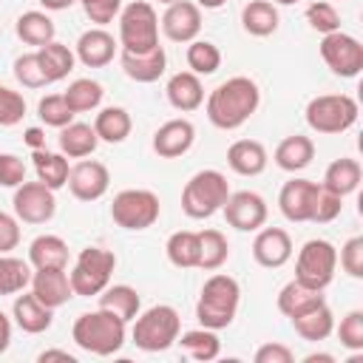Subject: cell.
<instances>
[{"label": "cell", "mask_w": 363, "mask_h": 363, "mask_svg": "<svg viewBox=\"0 0 363 363\" xmlns=\"http://www.w3.org/2000/svg\"><path fill=\"white\" fill-rule=\"evenodd\" d=\"M261 105V88L250 77H230L221 85H216L204 99V113L210 125L218 130H235L241 128Z\"/></svg>", "instance_id": "cell-1"}, {"label": "cell", "mask_w": 363, "mask_h": 363, "mask_svg": "<svg viewBox=\"0 0 363 363\" xmlns=\"http://www.w3.org/2000/svg\"><path fill=\"white\" fill-rule=\"evenodd\" d=\"M71 337L82 352L96 354V357H108L125 346L128 323L108 309H94V312H82L74 320Z\"/></svg>", "instance_id": "cell-2"}, {"label": "cell", "mask_w": 363, "mask_h": 363, "mask_svg": "<svg viewBox=\"0 0 363 363\" xmlns=\"http://www.w3.org/2000/svg\"><path fill=\"white\" fill-rule=\"evenodd\" d=\"M241 303V286L233 275L227 272H216L204 281L201 295L196 301V320L204 329H227L235 320Z\"/></svg>", "instance_id": "cell-3"}, {"label": "cell", "mask_w": 363, "mask_h": 363, "mask_svg": "<svg viewBox=\"0 0 363 363\" xmlns=\"http://www.w3.org/2000/svg\"><path fill=\"white\" fill-rule=\"evenodd\" d=\"M230 193L233 190H230L227 176L221 170L204 167V170L193 173L187 179V184L182 187V210L187 218H196V221L210 218L224 207Z\"/></svg>", "instance_id": "cell-4"}, {"label": "cell", "mask_w": 363, "mask_h": 363, "mask_svg": "<svg viewBox=\"0 0 363 363\" xmlns=\"http://www.w3.org/2000/svg\"><path fill=\"white\" fill-rule=\"evenodd\" d=\"M179 332H182L179 312L170 303H156L133 318L130 337H133L136 349H142V352H164L176 343Z\"/></svg>", "instance_id": "cell-5"}, {"label": "cell", "mask_w": 363, "mask_h": 363, "mask_svg": "<svg viewBox=\"0 0 363 363\" xmlns=\"http://www.w3.org/2000/svg\"><path fill=\"white\" fill-rule=\"evenodd\" d=\"M306 125L315 130V133H343L349 130L357 116H360V108L354 102V96L349 94H320V96H312L306 102Z\"/></svg>", "instance_id": "cell-6"}, {"label": "cell", "mask_w": 363, "mask_h": 363, "mask_svg": "<svg viewBox=\"0 0 363 363\" xmlns=\"http://www.w3.org/2000/svg\"><path fill=\"white\" fill-rule=\"evenodd\" d=\"M119 48L150 51L159 45V14L147 0H133L119 11Z\"/></svg>", "instance_id": "cell-7"}, {"label": "cell", "mask_w": 363, "mask_h": 363, "mask_svg": "<svg viewBox=\"0 0 363 363\" xmlns=\"http://www.w3.org/2000/svg\"><path fill=\"white\" fill-rule=\"evenodd\" d=\"M159 213H162V204H159V196L153 190H145V187H128V190H119L111 201V218L116 227L122 230H130V233H139V230H147L159 221Z\"/></svg>", "instance_id": "cell-8"}, {"label": "cell", "mask_w": 363, "mask_h": 363, "mask_svg": "<svg viewBox=\"0 0 363 363\" xmlns=\"http://www.w3.org/2000/svg\"><path fill=\"white\" fill-rule=\"evenodd\" d=\"M113 269H116V255L111 250H102V247L79 250V255H77V261H74V267L68 272L74 295H82V298L99 295L111 284V272Z\"/></svg>", "instance_id": "cell-9"}, {"label": "cell", "mask_w": 363, "mask_h": 363, "mask_svg": "<svg viewBox=\"0 0 363 363\" xmlns=\"http://www.w3.org/2000/svg\"><path fill=\"white\" fill-rule=\"evenodd\" d=\"M337 272V250L326 238H309L295 258V281L312 286V289H326L335 281Z\"/></svg>", "instance_id": "cell-10"}, {"label": "cell", "mask_w": 363, "mask_h": 363, "mask_svg": "<svg viewBox=\"0 0 363 363\" xmlns=\"http://www.w3.org/2000/svg\"><path fill=\"white\" fill-rule=\"evenodd\" d=\"M320 60L326 62V68L335 74V77H343V79H352L363 71V43L346 31H332V34H323L320 45Z\"/></svg>", "instance_id": "cell-11"}, {"label": "cell", "mask_w": 363, "mask_h": 363, "mask_svg": "<svg viewBox=\"0 0 363 363\" xmlns=\"http://www.w3.org/2000/svg\"><path fill=\"white\" fill-rule=\"evenodd\" d=\"M11 207L23 224H45L57 213V199L54 190L43 182H23L20 187H14Z\"/></svg>", "instance_id": "cell-12"}, {"label": "cell", "mask_w": 363, "mask_h": 363, "mask_svg": "<svg viewBox=\"0 0 363 363\" xmlns=\"http://www.w3.org/2000/svg\"><path fill=\"white\" fill-rule=\"evenodd\" d=\"M221 210H224L227 224L235 227L238 233H255L258 227L267 224V216H269L264 196H258L255 190H238V193H230Z\"/></svg>", "instance_id": "cell-13"}, {"label": "cell", "mask_w": 363, "mask_h": 363, "mask_svg": "<svg viewBox=\"0 0 363 363\" xmlns=\"http://www.w3.org/2000/svg\"><path fill=\"white\" fill-rule=\"evenodd\" d=\"M65 184H68V190H71L74 199H79V201H96V199H102V196L108 193V187H111V173H108V167H105L102 162H96V159H82V162H77V164L71 167Z\"/></svg>", "instance_id": "cell-14"}, {"label": "cell", "mask_w": 363, "mask_h": 363, "mask_svg": "<svg viewBox=\"0 0 363 363\" xmlns=\"http://www.w3.org/2000/svg\"><path fill=\"white\" fill-rule=\"evenodd\" d=\"M159 28L173 43H193L201 31V9L193 0H176L164 9Z\"/></svg>", "instance_id": "cell-15"}, {"label": "cell", "mask_w": 363, "mask_h": 363, "mask_svg": "<svg viewBox=\"0 0 363 363\" xmlns=\"http://www.w3.org/2000/svg\"><path fill=\"white\" fill-rule=\"evenodd\" d=\"M252 258L258 267L278 269L292 258V238L281 227H258L252 238Z\"/></svg>", "instance_id": "cell-16"}, {"label": "cell", "mask_w": 363, "mask_h": 363, "mask_svg": "<svg viewBox=\"0 0 363 363\" xmlns=\"http://www.w3.org/2000/svg\"><path fill=\"white\" fill-rule=\"evenodd\" d=\"M196 142V128L190 119H167L164 125L156 128L153 133V150L162 159H179L184 156Z\"/></svg>", "instance_id": "cell-17"}, {"label": "cell", "mask_w": 363, "mask_h": 363, "mask_svg": "<svg viewBox=\"0 0 363 363\" xmlns=\"http://www.w3.org/2000/svg\"><path fill=\"white\" fill-rule=\"evenodd\" d=\"M315 190H318V182H309V179H289V182L281 187V193H278V210L284 213V218H286V221H295V224L309 221Z\"/></svg>", "instance_id": "cell-18"}, {"label": "cell", "mask_w": 363, "mask_h": 363, "mask_svg": "<svg viewBox=\"0 0 363 363\" xmlns=\"http://www.w3.org/2000/svg\"><path fill=\"white\" fill-rule=\"evenodd\" d=\"M116 45L119 43L113 40V34L96 26V28H88V31L79 34V40L74 45V54L85 68H105L113 60Z\"/></svg>", "instance_id": "cell-19"}, {"label": "cell", "mask_w": 363, "mask_h": 363, "mask_svg": "<svg viewBox=\"0 0 363 363\" xmlns=\"http://www.w3.org/2000/svg\"><path fill=\"white\" fill-rule=\"evenodd\" d=\"M122 71L133 82H156L167 68V54L162 45H153L150 51H122L119 54Z\"/></svg>", "instance_id": "cell-20"}, {"label": "cell", "mask_w": 363, "mask_h": 363, "mask_svg": "<svg viewBox=\"0 0 363 363\" xmlns=\"http://www.w3.org/2000/svg\"><path fill=\"white\" fill-rule=\"evenodd\" d=\"M31 292L51 309L68 303L74 298V289H71V281H68V272L60 269V267H48V269H34L31 272Z\"/></svg>", "instance_id": "cell-21"}, {"label": "cell", "mask_w": 363, "mask_h": 363, "mask_svg": "<svg viewBox=\"0 0 363 363\" xmlns=\"http://www.w3.org/2000/svg\"><path fill=\"white\" fill-rule=\"evenodd\" d=\"M11 318L26 335H43L54 323V309L45 306L34 292H23L11 303Z\"/></svg>", "instance_id": "cell-22"}, {"label": "cell", "mask_w": 363, "mask_h": 363, "mask_svg": "<svg viewBox=\"0 0 363 363\" xmlns=\"http://www.w3.org/2000/svg\"><path fill=\"white\" fill-rule=\"evenodd\" d=\"M164 94H167V102L182 113H190L204 105V85H201V77L193 71H176L167 79Z\"/></svg>", "instance_id": "cell-23"}, {"label": "cell", "mask_w": 363, "mask_h": 363, "mask_svg": "<svg viewBox=\"0 0 363 363\" xmlns=\"http://www.w3.org/2000/svg\"><path fill=\"white\" fill-rule=\"evenodd\" d=\"M267 147L258 139H235L227 147V164L238 176H258L267 170Z\"/></svg>", "instance_id": "cell-24"}, {"label": "cell", "mask_w": 363, "mask_h": 363, "mask_svg": "<svg viewBox=\"0 0 363 363\" xmlns=\"http://www.w3.org/2000/svg\"><path fill=\"white\" fill-rule=\"evenodd\" d=\"M272 159H275V164L281 170L298 173V170H303V167L312 164V159H315V142L309 136H303V133H292V136H286V139L278 142Z\"/></svg>", "instance_id": "cell-25"}, {"label": "cell", "mask_w": 363, "mask_h": 363, "mask_svg": "<svg viewBox=\"0 0 363 363\" xmlns=\"http://www.w3.org/2000/svg\"><path fill=\"white\" fill-rule=\"evenodd\" d=\"M326 298H323V292L320 289H312V286H306V284H301V281H289V284H284L281 286V292H278V312L281 315H286L289 320L292 318H298V315H303V312H309V309H315L318 303H323Z\"/></svg>", "instance_id": "cell-26"}, {"label": "cell", "mask_w": 363, "mask_h": 363, "mask_svg": "<svg viewBox=\"0 0 363 363\" xmlns=\"http://www.w3.org/2000/svg\"><path fill=\"white\" fill-rule=\"evenodd\" d=\"M60 153L68 156V159H85L96 150L99 145V136L94 130V125L88 122H68L65 128H60Z\"/></svg>", "instance_id": "cell-27"}, {"label": "cell", "mask_w": 363, "mask_h": 363, "mask_svg": "<svg viewBox=\"0 0 363 363\" xmlns=\"http://www.w3.org/2000/svg\"><path fill=\"white\" fill-rule=\"evenodd\" d=\"M28 264L34 269H48V267L65 269L68 267V244L60 235H54V233L37 235L28 244Z\"/></svg>", "instance_id": "cell-28"}, {"label": "cell", "mask_w": 363, "mask_h": 363, "mask_svg": "<svg viewBox=\"0 0 363 363\" xmlns=\"http://www.w3.org/2000/svg\"><path fill=\"white\" fill-rule=\"evenodd\" d=\"M278 6L272 0H250L244 9H241V26L247 34L252 37H269L278 31Z\"/></svg>", "instance_id": "cell-29"}, {"label": "cell", "mask_w": 363, "mask_h": 363, "mask_svg": "<svg viewBox=\"0 0 363 363\" xmlns=\"http://www.w3.org/2000/svg\"><path fill=\"white\" fill-rule=\"evenodd\" d=\"M99 309H108V312H113L116 318H122L125 323H130L136 315H139V309H142V298H139V292L133 289V286H128V284H108L99 295Z\"/></svg>", "instance_id": "cell-30"}, {"label": "cell", "mask_w": 363, "mask_h": 363, "mask_svg": "<svg viewBox=\"0 0 363 363\" xmlns=\"http://www.w3.org/2000/svg\"><path fill=\"white\" fill-rule=\"evenodd\" d=\"M37 57H40V65H43V74H45L48 85L65 79L74 71V65H77V54L65 43H57V40L40 45L37 48Z\"/></svg>", "instance_id": "cell-31"}, {"label": "cell", "mask_w": 363, "mask_h": 363, "mask_svg": "<svg viewBox=\"0 0 363 363\" xmlns=\"http://www.w3.org/2000/svg\"><path fill=\"white\" fill-rule=\"evenodd\" d=\"M94 130H96L99 142L119 145V142H125V139L130 136V130H133V119H130V113H128L125 108H119V105H108V108H102V111L96 113V119H94Z\"/></svg>", "instance_id": "cell-32"}, {"label": "cell", "mask_w": 363, "mask_h": 363, "mask_svg": "<svg viewBox=\"0 0 363 363\" xmlns=\"http://www.w3.org/2000/svg\"><path fill=\"white\" fill-rule=\"evenodd\" d=\"M360 179H363L360 162H357V159H349V156H340V159H335V162L326 167L320 184H323L326 190L337 193V196H349V193H354V190L360 187Z\"/></svg>", "instance_id": "cell-33"}, {"label": "cell", "mask_w": 363, "mask_h": 363, "mask_svg": "<svg viewBox=\"0 0 363 363\" xmlns=\"http://www.w3.org/2000/svg\"><path fill=\"white\" fill-rule=\"evenodd\" d=\"M14 31H17V37H20L26 45L40 48V45H45V43H51V40H54L57 26H54V20H51L45 11L31 9V11H23V14L17 17Z\"/></svg>", "instance_id": "cell-34"}, {"label": "cell", "mask_w": 363, "mask_h": 363, "mask_svg": "<svg viewBox=\"0 0 363 363\" xmlns=\"http://www.w3.org/2000/svg\"><path fill=\"white\" fill-rule=\"evenodd\" d=\"M292 326H295V332H298L303 340L318 343V340H326V337L335 332V315H332L329 303L323 301V303H318L315 309H309V312L292 318Z\"/></svg>", "instance_id": "cell-35"}, {"label": "cell", "mask_w": 363, "mask_h": 363, "mask_svg": "<svg viewBox=\"0 0 363 363\" xmlns=\"http://www.w3.org/2000/svg\"><path fill=\"white\" fill-rule=\"evenodd\" d=\"M34 159V173H37V182H43L45 187L51 190H60L65 187L68 182V173H71V164H68V156L62 153H51V150H34L31 153Z\"/></svg>", "instance_id": "cell-36"}, {"label": "cell", "mask_w": 363, "mask_h": 363, "mask_svg": "<svg viewBox=\"0 0 363 363\" xmlns=\"http://www.w3.org/2000/svg\"><path fill=\"white\" fill-rule=\"evenodd\" d=\"M230 258V241L221 230H201L199 233V269L216 272L227 264Z\"/></svg>", "instance_id": "cell-37"}, {"label": "cell", "mask_w": 363, "mask_h": 363, "mask_svg": "<svg viewBox=\"0 0 363 363\" xmlns=\"http://www.w3.org/2000/svg\"><path fill=\"white\" fill-rule=\"evenodd\" d=\"M176 343L182 346V352H184L187 357L201 360V363L216 360L218 352H221V340H218L216 329H204V326H201V329H190V332H179Z\"/></svg>", "instance_id": "cell-38"}, {"label": "cell", "mask_w": 363, "mask_h": 363, "mask_svg": "<svg viewBox=\"0 0 363 363\" xmlns=\"http://www.w3.org/2000/svg\"><path fill=\"white\" fill-rule=\"evenodd\" d=\"M167 261L179 269H193L199 267V233L193 230H176L167 244H164Z\"/></svg>", "instance_id": "cell-39"}, {"label": "cell", "mask_w": 363, "mask_h": 363, "mask_svg": "<svg viewBox=\"0 0 363 363\" xmlns=\"http://www.w3.org/2000/svg\"><path fill=\"white\" fill-rule=\"evenodd\" d=\"M62 96H65V102H68V108H71L74 113H88V111H96V108H99L105 91H102V85H99L96 79L79 77V79H74V82L62 91Z\"/></svg>", "instance_id": "cell-40"}, {"label": "cell", "mask_w": 363, "mask_h": 363, "mask_svg": "<svg viewBox=\"0 0 363 363\" xmlns=\"http://www.w3.org/2000/svg\"><path fill=\"white\" fill-rule=\"evenodd\" d=\"M31 284V264L14 258L11 252H0V295H17Z\"/></svg>", "instance_id": "cell-41"}, {"label": "cell", "mask_w": 363, "mask_h": 363, "mask_svg": "<svg viewBox=\"0 0 363 363\" xmlns=\"http://www.w3.org/2000/svg\"><path fill=\"white\" fill-rule=\"evenodd\" d=\"M184 57H187V68L193 74H199V77H210V74H216L221 68V51L210 40H199L196 37L193 43H187V54Z\"/></svg>", "instance_id": "cell-42"}, {"label": "cell", "mask_w": 363, "mask_h": 363, "mask_svg": "<svg viewBox=\"0 0 363 363\" xmlns=\"http://www.w3.org/2000/svg\"><path fill=\"white\" fill-rule=\"evenodd\" d=\"M37 116L43 119V125L60 130V128H65L68 122H74L77 113L68 108V102H65L62 94H48V96L40 99V105H37Z\"/></svg>", "instance_id": "cell-43"}, {"label": "cell", "mask_w": 363, "mask_h": 363, "mask_svg": "<svg viewBox=\"0 0 363 363\" xmlns=\"http://www.w3.org/2000/svg\"><path fill=\"white\" fill-rule=\"evenodd\" d=\"M306 23L309 28H315L318 34H332L340 31V14L329 0H312L306 6Z\"/></svg>", "instance_id": "cell-44"}, {"label": "cell", "mask_w": 363, "mask_h": 363, "mask_svg": "<svg viewBox=\"0 0 363 363\" xmlns=\"http://www.w3.org/2000/svg\"><path fill=\"white\" fill-rule=\"evenodd\" d=\"M340 210H343V196H337V193L326 190L323 184H318L315 199H312L309 221H315V224H329V221H335V218L340 216Z\"/></svg>", "instance_id": "cell-45"}, {"label": "cell", "mask_w": 363, "mask_h": 363, "mask_svg": "<svg viewBox=\"0 0 363 363\" xmlns=\"http://www.w3.org/2000/svg\"><path fill=\"white\" fill-rule=\"evenodd\" d=\"M14 77H17V82H20L23 88H45V85H48L37 51L20 54V57L14 60Z\"/></svg>", "instance_id": "cell-46"}, {"label": "cell", "mask_w": 363, "mask_h": 363, "mask_svg": "<svg viewBox=\"0 0 363 363\" xmlns=\"http://www.w3.org/2000/svg\"><path fill=\"white\" fill-rule=\"evenodd\" d=\"M337 332V340L343 349L349 352H363V312L360 309H352L340 318V326L335 329Z\"/></svg>", "instance_id": "cell-47"}, {"label": "cell", "mask_w": 363, "mask_h": 363, "mask_svg": "<svg viewBox=\"0 0 363 363\" xmlns=\"http://www.w3.org/2000/svg\"><path fill=\"white\" fill-rule=\"evenodd\" d=\"M337 264L349 278H363V235L346 238V244L337 252Z\"/></svg>", "instance_id": "cell-48"}, {"label": "cell", "mask_w": 363, "mask_h": 363, "mask_svg": "<svg viewBox=\"0 0 363 363\" xmlns=\"http://www.w3.org/2000/svg\"><path fill=\"white\" fill-rule=\"evenodd\" d=\"M26 116V99L9 85H0V128H11L23 122Z\"/></svg>", "instance_id": "cell-49"}, {"label": "cell", "mask_w": 363, "mask_h": 363, "mask_svg": "<svg viewBox=\"0 0 363 363\" xmlns=\"http://www.w3.org/2000/svg\"><path fill=\"white\" fill-rule=\"evenodd\" d=\"M82 11L91 23H96L99 28H105L108 23H113L122 11V0H79Z\"/></svg>", "instance_id": "cell-50"}, {"label": "cell", "mask_w": 363, "mask_h": 363, "mask_svg": "<svg viewBox=\"0 0 363 363\" xmlns=\"http://www.w3.org/2000/svg\"><path fill=\"white\" fill-rule=\"evenodd\" d=\"M26 182V164L14 153H0V187H20Z\"/></svg>", "instance_id": "cell-51"}, {"label": "cell", "mask_w": 363, "mask_h": 363, "mask_svg": "<svg viewBox=\"0 0 363 363\" xmlns=\"http://www.w3.org/2000/svg\"><path fill=\"white\" fill-rule=\"evenodd\" d=\"M20 244V218L0 210V252H11Z\"/></svg>", "instance_id": "cell-52"}, {"label": "cell", "mask_w": 363, "mask_h": 363, "mask_svg": "<svg viewBox=\"0 0 363 363\" xmlns=\"http://www.w3.org/2000/svg\"><path fill=\"white\" fill-rule=\"evenodd\" d=\"M252 360H255V363H292L295 354H292L289 346H284V343H278V340H269V343H261V346L255 349Z\"/></svg>", "instance_id": "cell-53"}, {"label": "cell", "mask_w": 363, "mask_h": 363, "mask_svg": "<svg viewBox=\"0 0 363 363\" xmlns=\"http://www.w3.org/2000/svg\"><path fill=\"white\" fill-rule=\"evenodd\" d=\"M23 142H26L31 150H43V147H45V130H43V128H26Z\"/></svg>", "instance_id": "cell-54"}, {"label": "cell", "mask_w": 363, "mask_h": 363, "mask_svg": "<svg viewBox=\"0 0 363 363\" xmlns=\"http://www.w3.org/2000/svg\"><path fill=\"white\" fill-rule=\"evenodd\" d=\"M37 360H40V363H48V360H62V363H77V357H74L71 352H65V349H45V352H40V354H37Z\"/></svg>", "instance_id": "cell-55"}, {"label": "cell", "mask_w": 363, "mask_h": 363, "mask_svg": "<svg viewBox=\"0 0 363 363\" xmlns=\"http://www.w3.org/2000/svg\"><path fill=\"white\" fill-rule=\"evenodd\" d=\"M11 346V318L0 309V354Z\"/></svg>", "instance_id": "cell-56"}, {"label": "cell", "mask_w": 363, "mask_h": 363, "mask_svg": "<svg viewBox=\"0 0 363 363\" xmlns=\"http://www.w3.org/2000/svg\"><path fill=\"white\" fill-rule=\"evenodd\" d=\"M77 0H40V6L45 9V11H65V9H71Z\"/></svg>", "instance_id": "cell-57"}, {"label": "cell", "mask_w": 363, "mask_h": 363, "mask_svg": "<svg viewBox=\"0 0 363 363\" xmlns=\"http://www.w3.org/2000/svg\"><path fill=\"white\" fill-rule=\"evenodd\" d=\"M332 360H335V357H332V354H323V352H320V354H306V357H303V363H332Z\"/></svg>", "instance_id": "cell-58"}, {"label": "cell", "mask_w": 363, "mask_h": 363, "mask_svg": "<svg viewBox=\"0 0 363 363\" xmlns=\"http://www.w3.org/2000/svg\"><path fill=\"white\" fill-rule=\"evenodd\" d=\"M199 9H221L227 0H193Z\"/></svg>", "instance_id": "cell-59"}, {"label": "cell", "mask_w": 363, "mask_h": 363, "mask_svg": "<svg viewBox=\"0 0 363 363\" xmlns=\"http://www.w3.org/2000/svg\"><path fill=\"white\" fill-rule=\"evenodd\" d=\"M275 6H292V3H298V0H272Z\"/></svg>", "instance_id": "cell-60"}, {"label": "cell", "mask_w": 363, "mask_h": 363, "mask_svg": "<svg viewBox=\"0 0 363 363\" xmlns=\"http://www.w3.org/2000/svg\"><path fill=\"white\" fill-rule=\"evenodd\" d=\"M159 3H164V6H170V3H176V0H159Z\"/></svg>", "instance_id": "cell-61"}]
</instances>
